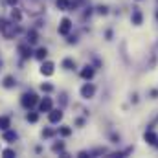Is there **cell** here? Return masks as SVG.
I'll return each instance as SVG.
<instances>
[{
  "label": "cell",
  "mask_w": 158,
  "mask_h": 158,
  "mask_svg": "<svg viewBox=\"0 0 158 158\" xmlns=\"http://www.w3.org/2000/svg\"><path fill=\"white\" fill-rule=\"evenodd\" d=\"M20 103H22V107L31 109V107H35V105H37V96H35L33 92H28V94H24V96H22Z\"/></svg>",
  "instance_id": "cell-1"
},
{
  "label": "cell",
  "mask_w": 158,
  "mask_h": 158,
  "mask_svg": "<svg viewBox=\"0 0 158 158\" xmlns=\"http://www.w3.org/2000/svg\"><path fill=\"white\" fill-rule=\"evenodd\" d=\"M70 30H72L70 19H63V20H61V26H59V33H61V35H68Z\"/></svg>",
  "instance_id": "cell-2"
},
{
  "label": "cell",
  "mask_w": 158,
  "mask_h": 158,
  "mask_svg": "<svg viewBox=\"0 0 158 158\" xmlns=\"http://www.w3.org/2000/svg\"><path fill=\"white\" fill-rule=\"evenodd\" d=\"M94 92H96V86H94V85H90V83H86V85L81 88V96H83V98H86V99H88V98H92V96H94Z\"/></svg>",
  "instance_id": "cell-3"
},
{
  "label": "cell",
  "mask_w": 158,
  "mask_h": 158,
  "mask_svg": "<svg viewBox=\"0 0 158 158\" xmlns=\"http://www.w3.org/2000/svg\"><path fill=\"white\" fill-rule=\"evenodd\" d=\"M39 109H40V112H50L52 110V99L50 98H44L39 103Z\"/></svg>",
  "instance_id": "cell-4"
},
{
  "label": "cell",
  "mask_w": 158,
  "mask_h": 158,
  "mask_svg": "<svg viewBox=\"0 0 158 158\" xmlns=\"http://www.w3.org/2000/svg\"><path fill=\"white\" fill-rule=\"evenodd\" d=\"M53 68H55L53 63H44V64L40 66V74H42V76H52V74H53Z\"/></svg>",
  "instance_id": "cell-5"
},
{
  "label": "cell",
  "mask_w": 158,
  "mask_h": 158,
  "mask_svg": "<svg viewBox=\"0 0 158 158\" xmlns=\"http://www.w3.org/2000/svg\"><path fill=\"white\" fill-rule=\"evenodd\" d=\"M48 118H50L52 123H59V121L63 119V112H61V110H50V116H48Z\"/></svg>",
  "instance_id": "cell-6"
},
{
  "label": "cell",
  "mask_w": 158,
  "mask_h": 158,
  "mask_svg": "<svg viewBox=\"0 0 158 158\" xmlns=\"http://www.w3.org/2000/svg\"><path fill=\"white\" fill-rule=\"evenodd\" d=\"M81 77H83V79H92V77H94V68L85 66V68L81 70Z\"/></svg>",
  "instance_id": "cell-7"
},
{
  "label": "cell",
  "mask_w": 158,
  "mask_h": 158,
  "mask_svg": "<svg viewBox=\"0 0 158 158\" xmlns=\"http://www.w3.org/2000/svg\"><path fill=\"white\" fill-rule=\"evenodd\" d=\"M19 52H20V55H22L24 59H28V57L31 55V50H30V46H26V44H20V46H19Z\"/></svg>",
  "instance_id": "cell-8"
},
{
  "label": "cell",
  "mask_w": 158,
  "mask_h": 158,
  "mask_svg": "<svg viewBox=\"0 0 158 158\" xmlns=\"http://www.w3.org/2000/svg\"><path fill=\"white\" fill-rule=\"evenodd\" d=\"M143 138H145V142H147V143H156V134H155L153 131H147Z\"/></svg>",
  "instance_id": "cell-9"
},
{
  "label": "cell",
  "mask_w": 158,
  "mask_h": 158,
  "mask_svg": "<svg viewBox=\"0 0 158 158\" xmlns=\"http://www.w3.org/2000/svg\"><path fill=\"white\" fill-rule=\"evenodd\" d=\"M57 7H59L61 11L70 9V0H57Z\"/></svg>",
  "instance_id": "cell-10"
},
{
  "label": "cell",
  "mask_w": 158,
  "mask_h": 158,
  "mask_svg": "<svg viewBox=\"0 0 158 158\" xmlns=\"http://www.w3.org/2000/svg\"><path fill=\"white\" fill-rule=\"evenodd\" d=\"M4 140H6V142H13V140H17V132L4 131Z\"/></svg>",
  "instance_id": "cell-11"
},
{
  "label": "cell",
  "mask_w": 158,
  "mask_h": 158,
  "mask_svg": "<svg viewBox=\"0 0 158 158\" xmlns=\"http://www.w3.org/2000/svg\"><path fill=\"white\" fill-rule=\"evenodd\" d=\"M46 55H48V50H46V48H39V50H37V53H35V57H37L39 61H44V59H46Z\"/></svg>",
  "instance_id": "cell-12"
},
{
  "label": "cell",
  "mask_w": 158,
  "mask_h": 158,
  "mask_svg": "<svg viewBox=\"0 0 158 158\" xmlns=\"http://www.w3.org/2000/svg\"><path fill=\"white\" fill-rule=\"evenodd\" d=\"M0 129H2V131H7V129H9V118L0 116Z\"/></svg>",
  "instance_id": "cell-13"
},
{
  "label": "cell",
  "mask_w": 158,
  "mask_h": 158,
  "mask_svg": "<svg viewBox=\"0 0 158 158\" xmlns=\"http://www.w3.org/2000/svg\"><path fill=\"white\" fill-rule=\"evenodd\" d=\"M11 19H13L15 22H20V19H22L20 11H19V9H13V11H11Z\"/></svg>",
  "instance_id": "cell-14"
},
{
  "label": "cell",
  "mask_w": 158,
  "mask_h": 158,
  "mask_svg": "<svg viewBox=\"0 0 158 158\" xmlns=\"http://www.w3.org/2000/svg\"><path fill=\"white\" fill-rule=\"evenodd\" d=\"M13 85H15V79L11 77V76H7V77L4 79V86H6V88H11Z\"/></svg>",
  "instance_id": "cell-15"
},
{
  "label": "cell",
  "mask_w": 158,
  "mask_h": 158,
  "mask_svg": "<svg viewBox=\"0 0 158 158\" xmlns=\"http://www.w3.org/2000/svg\"><path fill=\"white\" fill-rule=\"evenodd\" d=\"M132 22H134V24H142V13H140V11H134V15H132Z\"/></svg>",
  "instance_id": "cell-16"
},
{
  "label": "cell",
  "mask_w": 158,
  "mask_h": 158,
  "mask_svg": "<svg viewBox=\"0 0 158 158\" xmlns=\"http://www.w3.org/2000/svg\"><path fill=\"white\" fill-rule=\"evenodd\" d=\"M59 134H61V136H70V134H72V129H70V127H61V129H59Z\"/></svg>",
  "instance_id": "cell-17"
},
{
  "label": "cell",
  "mask_w": 158,
  "mask_h": 158,
  "mask_svg": "<svg viewBox=\"0 0 158 158\" xmlns=\"http://www.w3.org/2000/svg\"><path fill=\"white\" fill-rule=\"evenodd\" d=\"M28 39H30V40H28L30 44H35V42L39 40V39H37V33H35V31H30V33H28Z\"/></svg>",
  "instance_id": "cell-18"
},
{
  "label": "cell",
  "mask_w": 158,
  "mask_h": 158,
  "mask_svg": "<svg viewBox=\"0 0 158 158\" xmlns=\"http://www.w3.org/2000/svg\"><path fill=\"white\" fill-rule=\"evenodd\" d=\"M63 66L70 70V68H74V61H72V59H64V61H63Z\"/></svg>",
  "instance_id": "cell-19"
},
{
  "label": "cell",
  "mask_w": 158,
  "mask_h": 158,
  "mask_svg": "<svg viewBox=\"0 0 158 158\" xmlns=\"http://www.w3.org/2000/svg\"><path fill=\"white\" fill-rule=\"evenodd\" d=\"M40 88H42V92H52V90H53V86H52L50 83H42Z\"/></svg>",
  "instance_id": "cell-20"
},
{
  "label": "cell",
  "mask_w": 158,
  "mask_h": 158,
  "mask_svg": "<svg viewBox=\"0 0 158 158\" xmlns=\"http://www.w3.org/2000/svg\"><path fill=\"white\" fill-rule=\"evenodd\" d=\"M39 119V114H35V112H31V114H28V121H31V123H35Z\"/></svg>",
  "instance_id": "cell-21"
},
{
  "label": "cell",
  "mask_w": 158,
  "mask_h": 158,
  "mask_svg": "<svg viewBox=\"0 0 158 158\" xmlns=\"http://www.w3.org/2000/svg\"><path fill=\"white\" fill-rule=\"evenodd\" d=\"M2 155H4V156H15V151H11V149H6V151H2Z\"/></svg>",
  "instance_id": "cell-22"
},
{
  "label": "cell",
  "mask_w": 158,
  "mask_h": 158,
  "mask_svg": "<svg viewBox=\"0 0 158 158\" xmlns=\"http://www.w3.org/2000/svg\"><path fill=\"white\" fill-rule=\"evenodd\" d=\"M52 134H53V131H52V129H46V131H42V136H44V138H50Z\"/></svg>",
  "instance_id": "cell-23"
},
{
  "label": "cell",
  "mask_w": 158,
  "mask_h": 158,
  "mask_svg": "<svg viewBox=\"0 0 158 158\" xmlns=\"http://www.w3.org/2000/svg\"><path fill=\"white\" fill-rule=\"evenodd\" d=\"M63 149H64L63 143H55V145H53V151H55V153H59V151H63Z\"/></svg>",
  "instance_id": "cell-24"
},
{
  "label": "cell",
  "mask_w": 158,
  "mask_h": 158,
  "mask_svg": "<svg viewBox=\"0 0 158 158\" xmlns=\"http://www.w3.org/2000/svg\"><path fill=\"white\" fill-rule=\"evenodd\" d=\"M99 13H101V15H105V13H107V7H105V6H101V7H99Z\"/></svg>",
  "instance_id": "cell-25"
},
{
  "label": "cell",
  "mask_w": 158,
  "mask_h": 158,
  "mask_svg": "<svg viewBox=\"0 0 158 158\" xmlns=\"http://www.w3.org/2000/svg\"><path fill=\"white\" fill-rule=\"evenodd\" d=\"M7 4H9V6H15V4H17V0H7Z\"/></svg>",
  "instance_id": "cell-26"
}]
</instances>
